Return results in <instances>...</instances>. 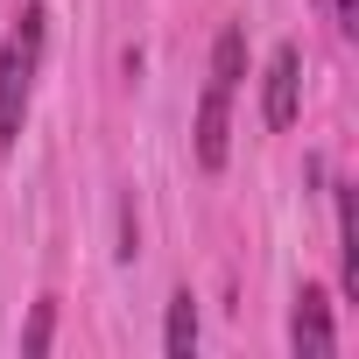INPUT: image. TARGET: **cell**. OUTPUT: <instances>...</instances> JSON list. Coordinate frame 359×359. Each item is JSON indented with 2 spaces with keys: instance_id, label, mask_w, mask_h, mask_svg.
<instances>
[{
  "instance_id": "obj_1",
  "label": "cell",
  "mask_w": 359,
  "mask_h": 359,
  "mask_svg": "<svg viewBox=\"0 0 359 359\" xmlns=\"http://www.w3.org/2000/svg\"><path fill=\"white\" fill-rule=\"evenodd\" d=\"M43 43H50V15H43V8H22V22L8 29V43H0V148H15L22 127H29Z\"/></svg>"
},
{
  "instance_id": "obj_2",
  "label": "cell",
  "mask_w": 359,
  "mask_h": 359,
  "mask_svg": "<svg viewBox=\"0 0 359 359\" xmlns=\"http://www.w3.org/2000/svg\"><path fill=\"white\" fill-rule=\"evenodd\" d=\"M296 113H303V50L282 43L268 57V78H261V120L282 134V127H296Z\"/></svg>"
},
{
  "instance_id": "obj_3",
  "label": "cell",
  "mask_w": 359,
  "mask_h": 359,
  "mask_svg": "<svg viewBox=\"0 0 359 359\" xmlns=\"http://www.w3.org/2000/svg\"><path fill=\"white\" fill-rule=\"evenodd\" d=\"M289 345L296 352H338V324H331V296L324 289H296V310H289Z\"/></svg>"
},
{
  "instance_id": "obj_4",
  "label": "cell",
  "mask_w": 359,
  "mask_h": 359,
  "mask_svg": "<svg viewBox=\"0 0 359 359\" xmlns=\"http://www.w3.org/2000/svg\"><path fill=\"white\" fill-rule=\"evenodd\" d=\"M226 134H233V85H205L198 99V162L205 169H226Z\"/></svg>"
},
{
  "instance_id": "obj_5",
  "label": "cell",
  "mask_w": 359,
  "mask_h": 359,
  "mask_svg": "<svg viewBox=\"0 0 359 359\" xmlns=\"http://www.w3.org/2000/svg\"><path fill=\"white\" fill-rule=\"evenodd\" d=\"M162 352H169V359H191V352H198V303H191V289H176V296H169Z\"/></svg>"
},
{
  "instance_id": "obj_6",
  "label": "cell",
  "mask_w": 359,
  "mask_h": 359,
  "mask_svg": "<svg viewBox=\"0 0 359 359\" xmlns=\"http://www.w3.org/2000/svg\"><path fill=\"white\" fill-rule=\"evenodd\" d=\"M338 275H345V296H359V233H352V191L338 184Z\"/></svg>"
},
{
  "instance_id": "obj_7",
  "label": "cell",
  "mask_w": 359,
  "mask_h": 359,
  "mask_svg": "<svg viewBox=\"0 0 359 359\" xmlns=\"http://www.w3.org/2000/svg\"><path fill=\"white\" fill-rule=\"evenodd\" d=\"M240 71H247V36H240V29H226V36H219V50H212V78H219V85H240Z\"/></svg>"
},
{
  "instance_id": "obj_8",
  "label": "cell",
  "mask_w": 359,
  "mask_h": 359,
  "mask_svg": "<svg viewBox=\"0 0 359 359\" xmlns=\"http://www.w3.org/2000/svg\"><path fill=\"white\" fill-rule=\"evenodd\" d=\"M50 338H57V296H43V303L29 310V331H22V345H29V352H43Z\"/></svg>"
}]
</instances>
